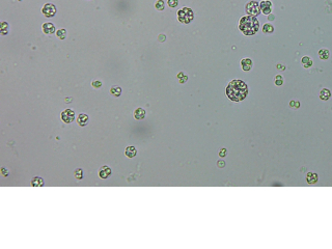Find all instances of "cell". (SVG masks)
<instances>
[{
  "instance_id": "obj_1",
  "label": "cell",
  "mask_w": 332,
  "mask_h": 249,
  "mask_svg": "<svg viewBox=\"0 0 332 249\" xmlns=\"http://www.w3.org/2000/svg\"><path fill=\"white\" fill-rule=\"evenodd\" d=\"M226 96L234 102H241L248 96V86L242 80H232L226 87Z\"/></svg>"
},
{
  "instance_id": "obj_2",
  "label": "cell",
  "mask_w": 332,
  "mask_h": 249,
  "mask_svg": "<svg viewBox=\"0 0 332 249\" xmlns=\"http://www.w3.org/2000/svg\"><path fill=\"white\" fill-rule=\"evenodd\" d=\"M239 28L245 35H253L257 32L260 28L259 20L254 16H245L240 19Z\"/></svg>"
},
{
  "instance_id": "obj_3",
  "label": "cell",
  "mask_w": 332,
  "mask_h": 249,
  "mask_svg": "<svg viewBox=\"0 0 332 249\" xmlns=\"http://www.w3.org/2000/svg\"><path fill=\"white\" fill-rule=\"evenodd\" d=\"M178 19L183 24H189L194 19L193 11L189 7H183L178 12Z\"/></svg>"
},
{
  "instance_id": "obj_4",
  "label": "cell",
  "mask_w": 332,
  "mask_h": 249,
  "mask_svg": "<svg viewBox=\"0 0 332 249\" xmlns=\"http://www.w3.org/2000/svg\"><path fill=\"white\" fill-rule=\"evenodd\" d=\"M245 11H246V12L249 16H254V17L259 16L260 12L259 2L255 1V0H251V1L248 2L246 6H245Z\"/></svg>"
},
{
  "instance_id": "obj_5",
  "label": "cell",
  "mask_w": 332,
  "mask_h": 249,
  "mask_svg": "<svg viewBox=\"0 0 332 249\" xmlns=\"http://www.w3.org/2000/svg\"><path fill=\"white\" fill-rule=\"evenodd\" d=\"M61 120H63V123L66 124H71L73 123L74 120H75V112H74L72 109H66L61 112L60 114Z\"/></svg>"
},
{
  "instance_id": "obj_6",
  "label": "cell",
  "mask_w": 332,
  "mask_h": 249,
  "mask_svg": "<svg viewBox=\"0 0 332 249\" xmlns=\"http://www.w3.org/2000/svg\"><path fill=\"white\" fill-rule=\"evenodd\" d=\"M42 12L44 14L46 18H52L54 17V15L56 14V7L52 3H47L44 5V7L42 9Z\"/></svg>"
},
{
  "instance_id": "obj_7",
  "label": "cell",
  "mask_w": 332,
  "mask_h": 249,
  "mask_svg": "<svg viewBox=\"0 0 332 249\" xmlns=\"http://www.w3.org/2000/svg\"><path fill=\"white\" fill-rule=\"evenodd\" d=\"M260 8L265 15H269L272 12V2L270 0H263L260 3Z\"/></svg>"
},
{
  "instance_id": "obj_8",
  "label": "cell",
  "mask_w": 332,
  "mask_h": 249,
  "mask_svg": "<svg viewBox=\"0 0 332 249\" xmlns=\"http://www.w3.org/2000/svg\"><path fill=\"white\" fill-rule=\"evenodd\" d=\"M99 176H100L101 179H108L111 176V168L107 165H104L102 166L100 169H99Z\"/></svg>"
},
{
  "instance_id": "obj_9",
  "label": "cell",
  "mask_w": 332,
  "mask_h": 249,
  "mask_svg": "<svg viewBox=\"0 0 332 249\" xmlns=\"http://www.w3.org/2000/svg\"><path fill=\"white\" fill-rule=\"evenodd\" d=\"M252 60H251L250 58H243L241 60V67H242V70L245 71V72H248L250 71L251 68H252Z\"/></svg>"
},
{
  "instance_id": "obj_10",
  "label": "cell",
  "mask_w": 332,
  "mask_h": 249,
  "mask_svg": "<svg viewBox=\"0 0 332 249\" xmlns=\"http://www.w3.org/2000/svg\"><path fill=\"white\" fill-rule=\"evenodd\" d=\"M88 123V116L87 114L85 113H80L78 116H77V124L79 125V126L81 127H84L86 126Z\"/></svg>"
},
{
  "instance_id": "obj_11",
  "label": "cell",
  "mask_w": 332,
  "mask_h": 249,
  "mask_svg": "<svg viewBox=\"0 0 332 249\" xmlns=\"http://www.w3.org/2000/svg\"><path fill=\"white\" fill-rule=\"evenodd\" d=\"M125 155L128 158H134L136 155H137V149H136L135 146L130 145L125 149Z\"/></svg>"
},
{
  "instance_id": "obj_12",
  "label": "cell",
  "mask_w": 332,
  "mask_h": 249,
  "mask_svg": "<svg viewBox=\"0 0 332 249\" xmlns=\"http://www.w3.org/2000/svg\"><path fill=\"white\" fill-rule=\"evenodd\" d=\"M319 181V176L316 172H308L306 174V182L308 184H316Z\"/></svg>"
},
{
  "instance_id": "obj_13",
  "label": "cell",
  "mask_w": 332,
  "mask_h": 249,
  "mask_svg": "<svg viewBox=\"0 0 332 249\" xmlns=\"http://www.w3.org/2000/svg\"><path fill=\"white\" fill-rule=\"evenodd\" d=\"M43 31H44L46 34H52V33H54V31H55L54 24H52V23H45L44 25H43Z\"/></svg>"
},
{
  "instance_id": "obj_14",
  "label": "cell",
  "mask_w": 332,
  "mask_h": 249,
  "mask_svg": "<svg viewBox=\"0 0 332 249\" xmlns=\"http://www.w3.org/2000/svg\"><path fill=\"white\" fill-rule=\"evenodd\" d=\"M331 98V92L328 88H323L320 92V99L323 101H327Z\"/></svg>"
},
{
  "instance_id": "obj_15",
  "label": "cell",
  "mask_w": 332,
  "mask_h": 249,
  "mask_svg": "<svg viewBox=\"0 0 332 249\" xmlns=\"http://www.w3.org/2000/svg\"><path fill=\"white\" fill-rule=\"evenodd\" d=\"M145 116V110L143 108H137L134 111V117L136 120H143Z\"/></svg>"
},
{
  "instance_id": "obj_16",
  "label": "cell",
  "mask_w": 332,
  "mask_h": 249,
  "mask_svg": "<svg viewBox=\"0 0 332 249\" xmlns=\"http://www.w3.org/2000/svg\"><path fill=\"white\" fill-rule=\"evenodd\" d=\"M301 62H302L303 67L305 68H308L312 65V59L309 56H303L302 59H301Z\"/></svg>"
},
{
  "instance_id": "obj_17",
  "label": "cell",
  "mask_w": 332,
  "mask_h": 249,
  "mask_svg": "<svg viewBox=\"0 0 332 249\" xmlns=\"http://www.w3.org/2000/svg\"><path fill=\"white\" fill-rule=\"evenodd\" d=\"M319 57L322 59V60H326V59L329 58V56H330V52H329V50L327 49H321L319 51Z\"/></svg>"
},
{
  "instance_id": "obj_18",
  "label": "cell",
  "mask_w": 332,
  "mask_h": 249,
  "mask_svg": "<svg viewBox=\"0 0 332 249\" xmlns=\"http://www.w3.org/2000/svg\"><path fill=\"white\" fill-rule=\"evenodd\" d=\"M31 185L33 187H41L44 185V179L40 176H35L31 180Z\"/></svg>"
},
{
  "instance_id": "obj_19",
  "label": "cell",
  "mask_w": 332,
  "mask_h": 249,
  "mask_svg": "<svg viewBox=\"0 0 332 249\" xmlns=\"http://www.w3.org/2000/svg\"><path fill=\"white\" fill-rule=\"evenodd\" d=\"M263 31H264V33H272L273 31H274V27H273V25L267 23V24L264 25Z\"/></svg>"
},
{
  "instance_id": "obj_20",
  "label": "cell",
  "mask_w": 332,
  "mask_h": 249,
  "mask_svg": "<svg viewBox=\"0 0 332 249\" xmlns=\"http://www.w3.org/2000/svg\"><path fill=\"white\" fill-rule=\"evenodd\" d=\"M110 92H111V95L114 96H120V93H122V88L119 86H113L112 88L110 89Z\"/></svg>"
},
{
  "instance_id": "obj_21",
  "label": "cell",
  "mask_w": 332,
  "mask_h": 249,
  "mask_svg": "<svg viewBox=\"0 0 332 249\" xmlns=\"http://www.w3.org/2000/svg\"><path fill=\"white\" fill-rule=\"evenodd\" d=\"M155 7H156L158 11H163L164 7H165V3H164L163 0H158V1L155 3Z\"/></svg>"
},
{
  "instance_id": "obj_22",
  "label": "cell",
  "mask_w": 332,
  "mask_h": 249,
  "mask_svg": "<svg viewBox=\"0 0 332 249\" xmlns=\"http://www.w3.org/2000/svg\"><path fill=\"white\" fill-rule=\"evenodd\" d=\"M56 35H57V37H59L60 40H64V39L67 37V30H66V29H60V30H58L57 33H56Z\"/></svg>"
},
{
  "instance_id": "obj_23",
  "label": "cell",
  "mask_w": 332,
  "mask_h": 249,
  "mask_svg": "<svg viewBox=\"0 0 332 249\" xmlns=\"http://www.w3.org/2000/svg\"><path fill=\"white\" fill-rule=\"evenodd\" d=\"M74 174H75V177L78 180H81L83 179V170L81 169V168H78V169H76L75 171H74Z\"/></svg>"
},
{
  "instance_id": "obj_24",
  "label": "cell",
  "mask_w": 332,
  "mask_h": 249,
  "mask_svg": "<svg viewBox=\"0 0 332 249\" xmlns=\"http://www.w3.org/2000/svg\"><path fill=\"white\" fill-rule=\"evenodd\" d=\"M275 84L277 86H280L283 84V78H282L281 75H277V76L275 77Z\"/></svg>"
},
{
  "instance_id": "obj_25",
  "label": "cell",
  "mask_w": 332,
  "mask_h": 249,
  "mask_svg": "<svg viewBox=\"0 0 332 249\" xmlns=\"http://www.w3.org/2000/svg\"><path fill=\"white\" fill-rule=\"evenodd\" d=\"M290 106L292 108H294V109H298L300 107V102L297 101V100H292V101L290 102Z\"/></svg>"
},
{
  "instance_id": "obj_26",
  "label": "cell",
  "mask_w": 332,
  "mask_h": 249,
  "mask_svg": "<svg viewBox=\"0 0 332 249\" xmlns=\"http://www.w3.org/2000/svg\"><path fill=\"white\" fill-rule=\"evenodd\" d=\"M167 4L170 7H176L179 4V0H167Z\"/></svg>"
},
{
  "instance_id": "obj_27",
  "label": "cell",
  "mask_w": 332,
  "mask_h": 249,
  "mask_svg": "<svg viewBox=\"0 0 332 249\" xmlns=\"http://www.w3.org/2000/svg\"><path fill=\"white\" fill-rule=\"evenodd\" d=\"M7 31H8V25H7V23L3 22L2 25H1V33L2 34H7Z\"/></svg>"
},
{
  "instance_id": "obj_28",
  "label": "cell",
  "mask_w": 332,
  "mask_h": 249,
  "mask_svg": "<svg viewBox=\"0 0 332 249\" xmlns=\"http://www.w3.org/2000/svg\"><path fill=\"white\" fill-rule=\"evenodd\" d=\"M92 86L95 87V88H100V87L102 86V82L101 81H94V82L91 83Z\"/></svg>"
},
{
  "instance_id": "obj_29",
  "label": "cell",
  "mask_w": 332,
  "mask_h": 249,
  "mask_svg": "<svg viewBox=\"0 0 332 249\" xmlns=\"http://www.w3.org/2000/svg\"><path fill=\"white\" fill-rule=\"evenodd\" d=\"M226 154H227V151H226V148H221V149H220L219 156H220L221 158H224L225 156H226Z\"/></svg>"
},
{
  "instance_id": "obj_30",
  "label": "cell",
  "mask_w": 332,
  "mask_h": 249,
  "mask_svg": "<svg viewBox=\"0 0 332 249\" xmlns=\"http://www.w3.org/2000/svg\"><path fill=\"white\" fill-rule=\"evenodd\" d=\"M217 165H218V167H220V168H223V167L225 166V162L223 161V160H220V161L217 162Z\"/></svg>"
},
{
  "instance_id": "obj_31",
  "label": "cell",
  "mask_w": 332,
  "mask_h": 249,
  "mask_svg": "<svg viewBox=\"0 0 332 249\" xmlns=\"http://www.w3.org/2000/svg\"><path fill=\"white\" fill-rule=\"evenodd\" d=\"M182 76H184V74H183V73H180L178 77H179V78H181ZM186 80H187V77H186V76H185V77H184V79H182V80H181V82H182V83H184Z\"/></svg>"
},
{
  "instance_id": "obj_32",
  "label": "cell",
  "mask_w": 332,
  "mask_h": 249,
  "mask_svg": "<svg viewBox=\"0 0 332 249\" xmlns=\"http://www.w3.org/2000/svg\"><path fill=\"white\" fill-rule=\"evenodd\" d=\"M1 171H2V174H3V176H7V174H8V172H7V169H5V168H3V167H2V168H1Z\"/></svg>"
},
{
  "instance_id": "obj_33",
  "label": "cell",
  "mask_w": 332,
  "mask_h": 249,
  "mask_svg": "<svg viewBox=\"0 0 332 249\" xmlns=\"http://www.w3.org/2000/svg\"><path fill=\"white\" fill-rule=\"evenodd\" d=\"M277 68H278V70H279V68H280V70H284V67H283V65H281V64H277Z\"/></svg>"
},
{
  "instance_id": "obj_34",
  "label": "cell",
  "mask_w": 332,
  "mask_h": 249,
  "mask_svg": "<svg viewBox=\"0 0 332 249\" xmlns=\"http://www.w3.org/2000/svg\"><path fill=\"white\" fill-rule=\"evenodd\" d=\"M273 19H274V16H273V15L269 16V20H273Z\"/></svg>"
}]
</instances>
